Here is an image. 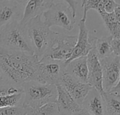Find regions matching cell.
Returning <instances> with one entry per match:
<instances>
[{
  "label": "cell",
  "instance_id": "1",
  "mask_svg": "<svg viewBox=\"0 0 120 115\" xmlns=\"http://www.w3.org/2000/svg\"><path fill=\"white\" fill-rule=\"evenodd\" d=\"M39 59L34 55L12 51L0 46V70L6 79L21 86L35 81Z\"/></svg>",
  "mask_w": 120,
  "mask_h": 115
},
{
  "label": "cell",
  "instance_id": "2",
  "mask_svg": "<svg viewBox=\"0 0 120 115\" xmlns=\"http://www.w3.org/2000/svg\"><path fill=\"white\" fill-rule=\"evenodd\" d=\"M25 26L34 55L39 60L50 48L56 32L52 31L41 20V16L32 18L25 24Z\"/></svg>",
  "mask_w": 120,
  "mask_h": 115
},
{
  "label": "cell",
  "instance_id": "3",
  "mask_svg": "<svg viewBox=\"0 0 120 115\" xmlns=\"http://www.w3.org/2000/svg\"><path fill=\"white\" fill-rule=\"evenodd\" d=\"M0 46L34 55L27 35L25 24H22L20 21H13L0 29Z\"/></svg>",
  "mask_w": 120,
  "mask_h": 115
},
{
  "label": "cell",
  "instance_id": "4",
  "mask_svg": "<svg viewBox=\"0 0 120 115\" xmlns=\"http://www.w3.org/2000/svg\"><path fill=\"white\" fill-rule=\"evenodd\" d=\"M23 100L22 105L34 109L49 103H55L57 97L56 85L44 84L35 81H30L22 86Z\"/></svg>",
  "mask_w": 120,
  "mask_h": 115
},
{
  "label": "cell",
  "instance_id": "5",
  "mask_svg": "<svg viewBox=\"0 0 120 115\" xmlns=\"http://www.w3.org/2000/svg\"><path fill=\"white\" fill-rule=\"evenodd\" d=\"M44 23L49 27H60L68 31L73 30L76 20L71 8L65 2L60 1L43 13Z\"/></svg>",
  "mask_w": 120,
  "mask_h": 115
},
{
  "label": "cell",
  "instance_id": "6",
  "mask_svg": "<svg viewBox=\"0 0 120 115\" xmlns=\"http://www.w3.org/2000/svg\"><path fill=\"white\" fill-rule=\"evenodd\" d=\"M76 41L77 36L56 32L50 48L41 58H47L54 60L66 62L72 55Z\"/></svg>",
  "mask_w": 120,
  "mask_h": 115
},
{
  "label": "cell",
  "instance_id": "7",
  "mask_svg": "<svg viewBox=\"0 0 120 115\" xmlns=\"http://www.w3.org/2000/svg\"><path fill=\"white\" fill-rule=\"evenodd\" d=\"M65 62L41 58L39 60L35 82L44 84L56 85L60 83V78L65 72Z\"/></svg>",
  "mask_w": 120,
  "mask_h": 115
},
{
  "label": "cell",
  "instance_id": "8",
  "mask_svg": "<svg viewBox=\"0 0 120 115\" xmlns=\"http://www.w3.org/2000/svg\"><path fill=\"white\" fill-rule=\"evenodd\" d=\"M102 69V84L105 92H109L120 81V57L114 54L100 60Z\"/></svg>",
  "mask_w": 120,
  "mask_h": 115
},
{
  "label": "cell",
  "instance_id": "9",
  "mask_svg": "<svg viewBox=\"0 0 120 115\" xmlns=\"http://www.w3.org/2000/svg\"><path fill=\"white\" fill-rule=\"evenodd\" d=\"M86 18L82 17L79 22V34L77 37V41L70 58L65 62V65L76 58L86 57L93 46L94 36L89 34V30L86 27Z\"/></svg>",
  "mask_w": 120,
  "mask_h": 115
},
{
  "label": "cell",
  "instance_id": "10",
  "mask_svg": "<svg viewBox=\"0 0 120 115\" xmlns=\"http://www.w3.org/2000/svg\"><path fill=\"white\" fill-rule=\"evenodd\" d=\"M59 84L80 106L89 91L94 89L89 84H84L76 80L65 71L63 74Z\"/></svg>",
  "mask_w": 120,
  "mask_h": 115
},
{
  "label": "cell",
  "instance_id": "11",
  "mask_svg": "<svg viewBox=\"0 0 120 115\" xmlns=\"http://www.w3.org/2000/svg\"><path fill=\"white\" fill-rule=\"evenodd\" d=\"M96 37H94L93 46L86 56L88 66V84L95 89L99 93L102 94L104 91L102 84V69L100 60L96 54L94 48V41Z\"/></svg>",
  "mask_w": 120,
  "mask_h": 115
},
{
  "label": "cell",
  "instance_id": "12",
  "mask_svg": "<svg viewBox=\"0 0 120 115\" xmlns=\"http://www.w3.org/2000/svg\"><path fill=\"white\" fill-rule=\"evenodd\" d=\"M24 4L12 0H0V29L13 21H20Z\"/></svg>",
  "mask_w": 120,
  "mask_h": 115
},
{
  "label": "cell",
  "instance_id": "13",
  "mask_svg": "<svg viewBox=\"0 0 120 115\" xmlns=\"http://www.w3.org/2000/svg\"><path fill=\"white\" fill-rule=\"evenodd\" d=\"M56 86L57 89V97L55 104L56 105L58 115H74L82 109V107L60 84H56Z\"/></svg>",
  "mask_w": 120,
  "mask_h": 115
},
{
  "label": "cell",
  "instance_id": "14",
  "mask_svg": "<svg viewBox=\"0 0 120 115\" xmlns=\"http://www.w3.org/2000/svg\"><path fill=\"white\" fill-rule=\"evenodd\" d=\"M54 4V0H27L24 5L22 24H26L30 20L37 16H41Z\"/></svg>",
  "mask_w": 120,
  "mask_h": 115
},
{
  "label": "cell",
  "instance_id": "15",
  "mask_svg": "<svg viewBox=\"0 0 120 115\" xmlns=\"http://www.w3.org/2000/svg\"><path fill=\"white\" fill-rule=\"evenodd\" d=\"M65 72L76 80L88 84V66L86 57H81L72 60L65 65Z\"/></svg>",
  "mask_w": 120,
  "mask_h": 115
},
{
  "label": "cell",
  "instance_id": "16",
  "mask_svg": "<svg viewBox=\"0 0 120 115\" xmlns=\"http://www.w3.org/2000/svg\"><path fill=\"white\" fill-rule=\"evenodd\" d=\"M81 107L91 115H105L103 99L95 89L89 91Z\"/></svg>",
  "mask_w": 120,
  "mask_h": 115
},
{
  "label": "cell",
  "instance_id": "17",
  "mask_svg": "<svg viewBox=\"0 0 120 115\" xmlns=\"http://www.w3.org/2000/svg\"><path fill=\"white\" fill-rule=\"evenodd\" d=\"M100 15L110 36L113 38H120V6L112 13L103 12Z\"/></svg>",
  "mask_w": 120,
  "mask_h": 115
},
{
  "label": "cell",
  "instance_id": "18",
  "mask_svg": "<svg viewBox=\"0 0 120 115\" xmlns=\"http://www.w3.org/2000/svg\"><path fill=\"white\" fill-rule=\"evenodd\" d=\"M119 6L115 0H87L83 6V17L86 18L87 12L91 9L96 11L99 14L103 12L112 13Z\"/></svg>",
  "mask_w": 120,
  "mask_h": 115
},
{
  "label": "cell",
  "instance_id": "19",
  "mask_svg": "<svg viewBox=\"0 0 120 115\" xmlns=\"http://www.w3.org/2000/svg\"><path fill=\"white\" fill-rule=\"evenodd\" d=\"M101 96L105 104V115H120V93L104 91Z\"/></svg>",
  "mask_w": 120,
  "mask_h": 115
},
{
  "label": "cell",
  "instance_id": "20",
  "mask_svg": "<svg viewBox=\"0 0 120 115\" xmlns=\"http://www.w3.org/2000/svg\"><path fill=\"white\" fill-rule=\"evenodd\" d=\"M112 37L108 36L102 38H95L94 48L99 60L112 55L111 41Z\"/></svg>",
  "mask_w": 120,
  "mask_h": 115
},
{
  "label": "cell",
  "instance_id": "21",
  "mask_svg": "<svg viewBox=\"0 0 120 115\" xmlns=\"http://www.w3.org/2000/svg\"><path fill=\"white\" fill-rule=\"evenodd\" d=\"M20 93H23L21 86L15 85L6 79L0 82V96H11Z\"/></svg>",
  "mask_w": 120,
  "mask_h": 115
},
{
  "label": "cell",
  "instance_id": "22",
  "mask_svg": "<svg viewBox=\"0 0 120 115\" xmlns=\"http://www.w3.org/2000/svg\"><path fill=\"white\" fill-rule=\"evenodd\" d=\"M22 100L23 93L13 94L11 96H0V108L20 105H22Z\"/></svg>",
  "mask_w": 120,
  "mask_h": 115
},
{
  "label": "cell",
  "instance_id": "23",
  "mask_svg": "<svg viewBox=\"0 0 120 115\" xmlns=\"http://www.w3.org/2000/svg\"><path fill=\"white\" fill-rule=\"evenodd\" d=\"M58 115L55 103H49L34 109L28 108L27 115Z\"/></svg>",
  "mask_w": 120,
  "mask_h": 115
},
{
  "label": "cell",
  "instance_id": "24",
  "mask_svg": "<svg viewBox=\"0 0 120 115\" xmlns=\"http://www.w3.org/2000/svg\"><path fill=\"white\" fill-rule=\"evenodd\" d=\"M28 108L23 105L0 108V115H27Z\"/></svg>",
  "mask_w": 120,
  "mask_h": 115
},
{
  "label": "cell",
  "instance_id": "25",
  "mask_svg": "<svg viewBox=\"0 0 120 115\" xmlns=\"http://www.w3.org/2000/svg\"><path fill=\"white\" fill-rule=\"evenodd\" d=\"M111 47L112 53L115 56H120V38H113L111 41Z\"/></svg>",
  "mask_w": 120,
  "mask_h": 115
},
{
  "label": "cell",
  "instance_id": "26",
  "mask_svg": "<svg viewBox=\"0 0 120 115\" xmlns=\"http://www.w3.org/2000/svg\"><path fill=\"white\" fill-rule=\"evenodd\" d=\"M61 1H63L66 3L72 9L73 15L76 17V12L77 9V6H78V2L77 0H60Z\"/></svg>",
  "mask_w": 120,
  "mask_h": 115
},
{
  "label": "cell",
  "instance_id": "27",
  "mask_svg": "<svg viewBox=\"0 0 120 115\" xmlns=\"http://www.w3.org/2000/svg\"><path fill=\"white\" fill-rule=\"evenodd\" d=\"M74 115H91L90 113H89L86 110H85L84 109H81L79 112H76Z\"/></svg>",
  "mask_w": 120,
  "mask_h": 115
},
{
  "label": "cell",
  "instance_id": "28",
  "mask_svg": "<svg viewBox=\"0 0 120 115\" xmlns=\"http://www.w3.org/2000/svg\"><path fill=\"white\" fill-rule=\"evenodd\" d=\"M27 0H16V1H18V3H20V4H25L26 2H27Z\"/></svg>",
  "mask_w": 120,
  "mask_h": 115
},
{
  "label": "cell",
  "instance_id": "29",
  "mask_svg": "<svg viewBox=\"0 0 120 115\" xmlns=\"http://www.w3.org/2000/svg\"><path fill=\"white\" fill-rule=\"evenodd\" d=\"M4 79H5V78H4V75H3L2 72H1V70H0V82L2 81V80H4Z\"/></svg>",
  "mask_w": 120,
  "mask_h": 115
},
{
  "label": "cell",
  "instance_id": "30",
  "mask_svg": "<svg viewBox=\"0 0 120 115\" xmlns=\"http://www.w3.org/2000/svg\"><path fill=\"white\" fill-rule=\"evenodd\" d=\"M86 1H87V0H82V7H83V6L84 5L85 2H86Z\"/></svg>",
  "mask_w": 120,
  "mask_h": 115
},
{
  "label": "cell",
  "instance_id": "31",
  "mask_svg": "<svg viewBox=\"0 0 120 115\" xmlns=\"http://www.w3.org/2000/svg\"><path fill=\"white\" fill-rule=\"evenodd\" d=\"M12 1H16V0H12Z\"/></svg>",
  "mask_w": 120,
  "mask_h": 115
},
{
  "label": "cell",
  "instance_id": "32",
  "mask_svg": "<svg viewBox=\"0 0 120 115\" xmlns=\"http://www.w3.org/2000/svg\"></svg>",
  "mask_w": 120,
  "mask_h": 115
}]
</instances>
